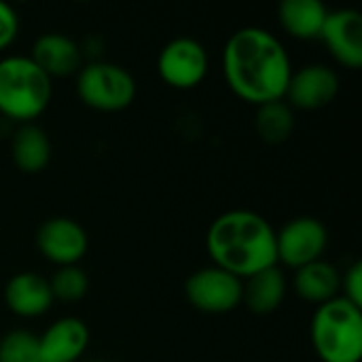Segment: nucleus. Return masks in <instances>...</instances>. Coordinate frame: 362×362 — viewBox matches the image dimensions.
<instances>
[{
    "label": "nucleus",
    "instance_id": "nucleus-22",
    "mask_svg": "<svg viewBox=\"0 0 362 362\" xmlns=\"http://www.w3.org/2000/svg\"><path fill=\"white\" fill-rule=\"evenodd\" d=\"M341 293L339 297H344L346 301H350L352 305L362 310V263L356 261L352 263L346 274H341Z\"/></svg>",
    "mask_w": 362,
    "mask_h": 362
},
{
    "label": "nucleus",
    "instance_id": "nucleus-5",
    "mask_svg": "<svg viewBox=\"0 0 362 362\" xmlns=\"http://www.w3.org/2000/svg\"><path fill=\"white\" fill-rule=\"evenodd\" d=\"M78 100L98 112H121L134 104L136 81L119 64L89 62L76 72Z\"/></svg>",
    "mask_w": 362,
    "mask_h": 362
},
{
    "label": "nucleus",
    "instance_id": "nucleus-8",
    "mask_svg": "<svg viewBox=\"0 0 362 362\" xmlns=\"http://www.w3.org/2000/svg\"><path fill=\"white\" fill-rule=\"evenodd\" d=\"M329 246V231L322 221L314 216H297L276 231L278 263L299 269L320 261Z\"/></svg>",
    "mask_w": 362,
    "mask_h": 362
},
{
    "label": "nucleus",
    "instance_id": "nucleus-7",
    "mask_svg": "<svg viewBox=\"0 0 362 362\" xmlns=\"http://www.w3.org/2000/svg\"><path fill=\"white\" fill-rule=\"evenodd\" d=\"M210 59L206 47L191 38V36H178L170 40L157 57V74L161 81L180 91L195 89L208 74Z\"/></svg>",
    "mask_w": 362,
    "mask_h": 362
},
{
    "label": "nucleus",
    "instance_id": "nucleus-14",
    "mask_svg": "<svg viewBox=\"0 0 362 362\" xmlns=\"http://www.w3.org/2000/svg\"><path fill=\"white\" fill-rule=\"evenodd\" d=\"M4 303L19 318H40L53 308L55 299L47 278L34 272H19L4 286Z\"/></svg>",
    "mask_w": 362,
    "mask_h": 362
},
{
    "label": "nucleus",
    "instance_id": "nucleus-24",
    "mask_svg": "<svg viewBox=\"0 0 362 362\" xmlns=\"http://www.w3.org/2000/svg\"><path fill=\"white\" fill-rule=\"evenodd\" d=\"M81 362H83V361H81ZM85 362H98V361H85Z\"/></svg>",
    "mask_w": 362,
    "mask_h": 362
},
{
    "label": "nucleus",
    "instance_id": "nucleus-13",
    "mask_svg": "<svg viewBox=\"0 0 362 362\" xmlns=\"http://www.w3.org/2000/svg\"><path fill=\"white\" fill-rule=\"evenodd\" d=\"M30 59L53 81L72 76L83 68V53L74 38L62 32L40 34L34 45Z\"/></svg>",
    "mask_w": 362,
    "mask_h": 362
},
{
    "label": "nucleus",
    "instance_id": "nucleus-3",
    "mask_svg": "<svg viewBox=\"0 0 362 362\" xmlns=\"http://www.w3.org/2000/svg\"><path fill=\"white\" fill-rule=\"evenodd\" d=\"M53 81L30 59L8 55L0 59V115L19 125L34 123L51 104Z\"/></svg>",
    "mask_w": 362,
    "mask_h": 362
},
{
    "label": "nucleus",
    "instance_id": "nucleus-16",
    "mask_svg": "<svg viewBox=\"0 0 362 362\" xmlns=\"http://www.w3.org/2000/svg\"><path fill=\"white\" fill-rule=\"evenodd\" d=\"M293 286H295V293L303 301L318 308V305L339 297L341 274L333 263L320 259V261H314L305 267L295 269Z\"/></svg>",
    "mask_w": 362,
    "mask_h": 362
},
{
    "label": "nucleus",
    "instance_id": "nucleus-10",
    "mask_svg": "<svg viewBox=\"0 0 362 362\" xmlns=\"http://www.w3.org/2000/svg\"><path fill=\"white\" fill-rule=\"evenodd\" d=\"M339 93V76L327 64H308L293 70L284 102L293 110H320Z\"/></svg>",
    "mask_w": 362,
    "mask_h": 362
},
{
    "label": "nucleus",
    "instance_id": "nucleus-15",
    "mask_svg": "<svg viewBox=\"0 0 362 362\" xmlns=\"http://www.w3.org/2000/svg\"><path fill=\"white\" fill-rule=\"evenodd\" d=\"M329 8L322 0H284L278 6L280 28L297 40H318Z\"/></svg>",
    "mask_w": 362,
    "mask_h": 362
},
{
    "label": "nucleus",
    "instance_id": "nucleus-1",
    "mask_svg": "<svg viewBox=\"0 0 362 362\" xmlns=\"http://www.w3.org/2000/svg\"><path fill=\"white\" fill-rule=\"evenodd\" d=\"M293 64L282 40L265 28L235 30L223 47V76L240 100L263 106L284 100Z\"/></svg>",
    "mask_w": 362,
    "mask_h": 362
},
{
    "label": "nucleus",
    "instance_id": "nucleus-18",
    "mask_svg": "<svg viewBox=\"0 0 362 362\" xmlns=\"http://www.w3.org/2000/svg\"><path fill=\"white\" fill-rule=\"evenodd\" d=\"M13 163L23 174H38L51 161V142L42 127L36 123L19 125L11 142Z\"/></svg>",
    "mask_w": 362,
    "mask_h": 362
},
{
    "label": "nucleus",
    "instance_id": "nucleus-23",
    "mask_svg": "<svg viewBox=\"0 0 362 362\" xmlns=\"http://www.w3.org/2000/svg\"><path fill=\"white\" fill-rule=\"evenodd\" d=\"M19 32V17L13 6L0 2V51L11 47Z\"/></svg>",
    "mask_w": 362,
    "mask_h": 362
},
{
    "label": "nucleus",
    "instance_id": "nucleus-20",
    "mask_svg": "<svg viewBox=\"0 0 362 362\" xmlns=\"http://www.w3.org/2000/svg\"><path fill=\"white\" fill-rule=\"evenodd\" d=\"M49 288L53 299L64 303H76L89 291V276L78 265L57 267L55 274L49 278Z\"/></svg>",
    "mask_w": 362,
    "mask_h": 362
},
{
    "label": "nucleus",
    "instance_id": "nucleus-21",
    "mask_svg": "<svg viewBox=\"0 0 362 362\" xmlns=\"http://www.w3.org/2000/svg\"><path fill=\"white\" fill-rule=\"evenodd\" d=\"M0 362H38V335L25 329L0 337Z\"/></svg>",
    "mask_w": 362,
    "mask_h": 362
},
{
    "label": "nucleus",
    "instance_id": "nucleus-19",
    "mask_svg": "<svg viewBox=\"0 0 362 362\" xmlns=\"http://www.w3.org/2000/svg\"><path fill=\"white\" fill-rule=\"evenodd\" d=\"M255 129L263 142L282 144L291 138V134L295 129V112L284 100L257 106Z\"/></svg>",
    "mask_w": 362,
    "mask_h": 362
},
{
    "label": "nucleus",
    "instance_id": "nucleus-11",
    "mask_svg": "<svg viewBox=\"0 0 362 362\" xmlns=\"http://www.w3.org/2000/svg\"><path fill=\"white\" fill-rule=\"evenodd\" d=\"M318 40L325 42L339 66L348 70L362 66V15L356 8L329 11Z\"/></svg>",
    "mask_w": 362,
    "mask_h": 362
},
{
    "label": "nucleus",
    "instance_id": "nucleus-6",
    "mask_svg": "<svg viewBox=\"0 0 362 362\" xmlns=\"http://www.w3.org/2000/svg\"><path fill=\"white\" fill-rule=\"evenodd\" d=\"M244 280L221 269L202 267L185 282V297L189 305L204 314H229L242 305Z\"/></svg>",
    "mask_w": 362,
    "mask_h": 362
},
{
    "label": "nucleus",
    "instance_id": "nucleus-2",
    "mask_svg": "<svg viewBox=\"0 0 362 362\" xmlns=\"http://www.w3.org/2000/svg\"><path fill=\"white\" fill-rule=\"evenodd\" d=\"M206 250L214 267L240 280L278 265L276 229L252 210H229L216 216L206 233Z\"/></svg>",
    "mask_w": 362,
    "mask_h": 362
},
{
    "label": "nucleus",
    "instance_id": "nucleus-12",
    "mask_svg": "<svg viewBox=\"0 0 362 362\" xmlns=\"http://www.w3.org/2000/svg\"><path fill=\"white\" fill-rule=\"evenodd\" d=\"M89 348V327L74 316L51 322L38 335V362H81Z\"/></svg>",
    "mask_w": 362,
    "mask_h": 362
},
{
    "label": "nucleus",
    "instance_id": "nucleus-17",
    "mask_svg": "<svg viewBox=\"0 0 362 362\" xmlns=\"http://www.w3.org/2000/svg\"><path fill=\"white\" fill-rule=\"evenodd\" d=\"M286 288L288 284L282 269L274 265L244 280L242 303H246V308L252 314H261V316L274 314L282 305L286 297Z\"/></svg>",
    "mask_w": 362,
    "mask_h": 362
},
{
    "label": "nucleus",
    "instance_id": "nucleus-9",
    "mask_svg": "<svg viewBox=\"0 0 362 362\" xmlns=\"http://www.w3.org/2000/svg\"><path fill=\"white\" fill-rule=\"evenodd\" d=\"M36 248L55 267H68L78 265L85 259L89 238L76 221L68 216H53L38 227Z\"/></svg>",
    "mask_w": 362,
    "mask_h": 362
},
{
    "label": "nucleus",
    "instance_id": "nucleus-4",
    "mask_svg": "<svg viewBox=\"0 0 362 362\" xmlns=\"http://www.w3.org/2000/svg\"><path fill=\"white\" fill-rule=\"evenodd\" d=\"M310 339L320 362H361L362 310L344 297L318 305L312 316Z\"/></svg>",
    "mask_w": 362,
    "mask_h": 362
}]
</instances>
